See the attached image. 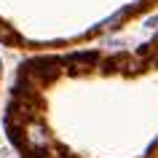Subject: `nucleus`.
Returning a JSON list of instances; mask_svg holds the SVG:
<instances>
[{
	"instance_id": "obj_1",
	"label": "nucleus",
	"mask_w": 158,
	"mask_h": 158,
	"mask_svg": "<svg viewBox=\"0 0 158 158\" xmlns=\"http://www.w3.org/2000/svg\"><path fill=\"white\" fill-rule=\"evenodd\" d=\"M24 142L30 150H40L46 145H51V137H48V129L40 123V121H27L24 123Z\"/></svg>"
}]
</instances>
